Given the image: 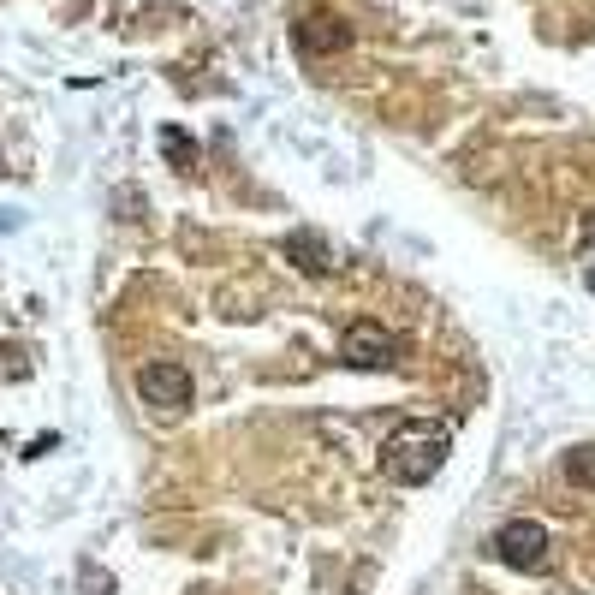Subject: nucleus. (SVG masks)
<instances>
[{
    "mask_svg": "<svg viewBox=\"0 0 595 595\" xmlns=\"http://www.w3.org/2000/svg\"><path fill=\"white\" fill-rule=\"evenodd\" d=\"M584 244H590V250H595V209H590V215H584Z\"/></svg>",
    "mask_w": 595,
    "mask_h": 595,
    "instance_id": "obj_9",
    "label": "nucleus"
},
{
    "mask_svg": "<svg viewBox=\"0 0 595 595\" xmlns=\"http://www.w3.org/2000/svg\"><path fill=\"white\" fill-rule=\"evenodd\" d=\"M447 429H435V423H405L387 447H381V476L387 482H399V488H423L429 476L447 465Z\"/></svg>",
    "mask_w": 595,
    "mask_h": 595,
    "instance_id": "obj_1",
    "label": "nucleus"
},
{
    "mask_svg": "<svg viewBox=\"0 0 595 595\" xmlns=\"http://www.w3.org/2000/svg\"><path fill=\"white\" fill-rule=\"evenodd\" d=\"M566 482L572 488H595V447H572L566 453Z\"/></svg>",
    "mask_w": 595,
    "mask_h": 595,
    "instance_id": "obj_7",
    "label": "nucleus"
},
{
    "mask_svg": "<svg viewBox=\"0 0 595 595\" xmlns=\"http://www.w3.org/2000/svg\"><path fill=\"white\" fill-rule=\"evenodd\" d=\"M286 256H292V268H304L310 280L334 274V250H328V238H316V233H286Z\"/></svg>",
    "mask_w": 595,
    "mask_h": 595,
    "instance_id": "obj_6",
    "label": "nucleus"
},
{
    "mask_svg": "<svg viewBox=\"0 0 595 595\" xmlns=\"http://www.w3.org/2000/svg\"><path fill=\"white\" fill-rule=\"evenodd\" d=\"M346 42H352V24H346V18L310 12V18H298V24H292V48H298V54H310V60H322V54H340Z\"/></svg>",
    "mask_w": 595,
    "mask_h": 595,
    "instance_id": "obj_5",
    "label": "nucleus"
},
{
    "mask_svg": "<svg viewBox=\"0 0 595 595\" xmlns=\"http://www.w3.org/2000/svg\"><path fill=\"white\" fill-rule=\"evenodd\" d=\"M584 286H590V292H595V262H590V268H584Z\"/></svg>",
    "mask_w": 595,
    "mask_h": 595,
    "instance_id": "obj_10",
    "label": "nucleus"
},
{
    "mask_svg": "<svg viewBox=\"0 0 595 595\" xmlns=\"http://www.w3.org/2000/svg\"><path fill=\"white\" fill-rule=\"evenodd\" d=\"M161 143H167V155H173L179 167H191V137H185V131H167Z\"/></svg>",
    "mask_w": 595,
    "mask_h": 595,
    "instance_id": "obj_8",
    "label": "nucleus"
},
{
    "mask_svg": "<svg viewBox=\"0 0 595 595\" xmlns=\"http://www.w3.org/2000/svg\"><path fill=\"white\" fill-rule=\"evenodd\" d=\"M137 393H143V405L179 417L197 387H191V369H185V363H143V369H137Z\"/></svg>",
    "mask_w": 595,
    "mask_h": 595,
    "instance_id": "obj_3",
    "label": "nucleus"
},
{
    "mask_svg": "<svg viewBox=\"0 0 595 595\" xmlns=\"http://www.w3.org/2000/svg\"><path fill=\"white\" fill-rule=\"evenodd\" d=\"M340 357H346L352 369H393V363H399V340H393L381 322H369V316H363V322H352V328H346Z\"/></svg>",
    "mask_w": 595,
    "mask_h": 595,
    "instance_id": "obj_4",
    "label": "nucleus"
},
{
    "mask_svg": "<svg viewBox=\"0 0 595 595\" xmlns=\"http://www.w3.org/2000/svg\"><path fill=\"white\" fill-rule=\"evenodd\" d=\"M488 548H494V560L512 566V572H548V530H542L536 518H506Z\"/></svg>",
    "mask_w": 595,
    "mask_h": 595,
    "instance_id": "obj_2",
    "label": "nucleus"
}]
</instances>
